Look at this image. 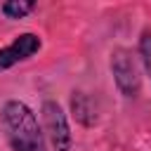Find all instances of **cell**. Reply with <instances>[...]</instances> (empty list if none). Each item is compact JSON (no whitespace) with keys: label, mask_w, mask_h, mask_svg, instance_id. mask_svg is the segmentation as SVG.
Listing matches in <instances>:
<instances>
[{"label":"cell","mask_w":151,"mask_h":151,"mask_svg":"<svg viewBox=\"0 0 151 151\" xmlns=\"http://www.w3.org/2000/svg\"><path fill=\"white\" fill-rule=\"evenodd\" d=\"M137 52H139V59H142V66L146 71V76L151 78V31H142L139 35V42H137Z\"/></svg>","instance_id":"7"},{"label":"cell","mask_w":151,"mask_h":151,"mask_svg":"<svg viewBox=\"0 0 151 151\" xmlns=\"http://www.w3.org/2000/svg\"><path fill=\"white\" fill-rule=\"evenodd\" d=\"M0 130L9 151H47L42 125L21 99H7L0 106Z\"/></svg>","instance_id":"1"},{"label":"cell","mask_w":151,"mask_h":151,"mask_svg":"<svg viewBox=\"0 0 151 151\" xmlns=\"http://www.w3.org/2000/svg\"><path fill=\"white\" fill-rule=\"evenodd\" d=\"M109 68H111L116 90L125 99H137L142 92V76H139V66H137L132 52L125 47H116L111 52Z\"/></svg>","instance_id":"3"},{"label":"cell","mask_w":151,"mask_h":151,"mask_svg":"<svg viewBox=\"0 0 151 151\" xmlns=\"http://www.w3.org/2000/svg\"><path fill=\"white\" fill-rule=\"evenodd\" d=\"M71 116L83 127H92L97 123V104L87 92H73L71 94Z\"/></svg>","instance_id":"5"},{"label":"cell","mask_w":151,"mask_h":151,"mask_svg":"<svg viewBox=\"0 0 151 151\" xmlns=\"http://www.w3.org/2000/svg\"><path fill=\"white\" fill-rule=\"evenodd\" d=\"M40 50H42V38L38 33H33V31L19 33L12 42H7L5 47H0V71H9L17 64L28 61Z\"/></svg>","instance_id":"4"},{"label":"cell","mask_w":151,"mask_h":151,"mask_svg":"<svg viewBox=\"0 0 151 151\" xmlns=\"http://www.w3.org/2000/svg\"><path fill=\"white\" fill-rule=\"evenodd\" d=\"M35 7L38 5L31 2V0H7V2L0 5V12H2L5 19L17 21V19H26L31 12H35Z\"/></svg>","instance_id":"6"},{"label":"cell","mask_w":151,"mask_h":151,"mask_svg":"<svg viewBox=\"0 0 151 151\" xmlns=\"http://www.w3.org/2000/svg\"><path fill=\"white\" fill-rule=\"evenodd\" d=\"M40 125L52 151H73L71 120L57 99H45L40 106Z\"/></svg>","instance_id":"2"}]
</instances>
